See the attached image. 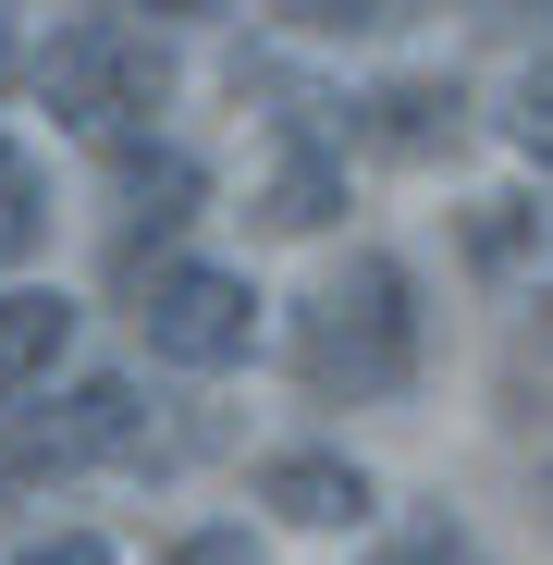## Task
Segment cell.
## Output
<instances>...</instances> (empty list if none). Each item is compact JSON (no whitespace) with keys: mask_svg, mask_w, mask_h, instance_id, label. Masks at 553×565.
<instances>
[{"mask_svg":"<svg viewBox=\"0 0 553 565\" xmlns=\"http://www.w3.org/2000/svg\"><path fill=\"white\" fill-rule=\"evenodd\" d=\"M38 99H50V124H74V136H136V124H160V99H172V38H148V25H124V13H74L50 50H38Z\"/></svg>","mask_w":553,"mask_h":565,"instance_id":"cell-2","label":"cell"},{"mask_svg":"<svg viewBox=\"0 0 553 565\" xmlns=\"http://www.w3.org/2000/svg\"><path fill=\"white\" fill-rule=\"evenodd\" d=\"M504 136H517V160H529V172L553 184V62H541V74L517 86V111H504Z\"/></svg>","mask_w":553,"mask_h":565,"instance_id":"cell-14","label":"cell"},{"mask_svg":"<svg viewBox=\"0 0 553 565\" xmlns=\"http://www.w3.org/2000/svg\"><path fill=\"white\" fill-rule=\"evenodd\" d=\"M124 320L148 356L172 369H234L258 344V296H246V270H210V258H136L124 270Z\"/></svg>","mask_w":553,"mask_h":565,"instance_id":"cell-3","label":"cell"},{"mask_svg":"<svg viewBox=\"0 0 553 565\" xmlns=\"http://www.w3.org/2000/svg\"><path fill=\"white\" fill-rule=\"evenodd\" d=\"M124 13H198V0H124Z\"/></svg>","mask_w":553,"mask_h":565,"instance_id":"cell-19","label":"cell"},{"mask_svg":"<svg viewBox=\"0 0 553 565\" xmlns=\"http://www.w3.org/2000/svg\"><path fill=\"white\" fill-rule=\"evenodd\" d=\"M418 282L406 258L382 246H357L344 270H320L308 296H296V394L308 406H394L418 382Z\"/></svg>","mask_w":553,"mask_h":565,"instance_id":"cell-1","label":"cell"},{"mask_svg":"<svg viewBox=\"0 0 553 565\" xmlns=\"http://www.w3.org/2000/svg\"><path fill=\"white\" fill-rule=\"evenodd\" d=\"M258 222H270V234L344 222V136H320L308 111H284V160H270V184H258Z\"/></svg>","mask_w":553,"mask_h":565,"instance_id":"cell-7","label":"cell"},{"mask_svg":"<svg viewBox=\"0 0 553 565\" xmlns=\"http://www.w3.org/2000/svg\"><path fill=\"white\" fill-rule=\"evenodd\" d=\"M136 430H148V406H136V382H38L25 406H0V480H74V467H99V455H136Z\"/></svg>","mask_w":553,"mask_h":565,"instance_id":"cell-4","label":"cell"},{"mask_svg":"<svg viewBox=\"0 0 553 565\" xmlns=\"http://www.w3.org/2000/svg\"><path fill=\"white\" fill-rule=\"evenodd\" d=\"M13 565H111V541H99V529H50V541H25Z\"/></svg>","mask_w":553,"mask_h":565,"instance_id":"cell-16","label":"cell"},{"mask_svg":"<svg viewBox=\"0 0 553 565\" xmlns=\"http://www.w3.org/2000/svg\"><path fill=\"white\" fill-rule=\"evenodd\" d=\"M258 504L284 516V529H369V467L357 455H270L258 467Z\"/></svg>","mask_w":553,"mask_h":565,"instance_id":"cell-8","label":"cell"},{"mask_svg":"<svg viewBox=\"0 0 553 565\" xmlns=\"http://www.w3.org/2000/svg\"><path fill=\"white\" fill-rule=\"evenodd\" d=\"M38 234H50V184H38V160L13 136H0V270L38 258Z\"/></svg>","mask_w":553,"mask_h":565,"instance_id":"cell-11","label":"cell"},{"mask_svg":"<svg viewBox=\"0 0 553 565\" xmlns=\"http://www.w3.org/2000/svg\"><path fill=\"white\" fill-rule=\"evenodd\" d=\"M455 246H468V270H517V258L541 246V198H468Z\"/></svg>","mask_w":553,"mask_h":565,"instance_id":"cell-10","label":"cell"},{"mask_svg":"<svg viewBox=\"0 0 553 565\" xmlns=\"http://www.w3.org/2000/svg\"><path fill=\"white\" fill-rule=\"evenodd\" d=\"M62 344H74V296L13 282V296H0V406H25L50 369H62Z\"/></svg>","mask_w":553,"mask_h":565,"instance_id":"cell-9","label":"cell"},{"mask_svg":"<svg viewBox=\"0 0 553 565\" xmlns=\"http://www.w3.org/2000/svg\"><path fill=\"white\" fill-rule=\"evenodd\" d=\"M369 565H480V541L468 529H455V516H406L382 553H369Z\"/></svg>","mask_w":553,"mask_h":565,"instance_id":"cell-13","label":"cell"},{"mask_svg":"<svg viewBox=\"0 0 553 565\" xmlns=\"http://www.w3.org/2000/svg\"><path fill=\"white\" fill-rule=\"evenodd\" d=\"M296 38H394V25H418V0H270Z\"/></svg>","mask_w":553,"mask_h":565,"instance_id":"cell-12","label":"cell"},{"mask_svg":"<svg viewBox=\"0 0 553 565\" xmlns=\"http://www.w3.org/2000/svg\"><path fill=\"white\" fill-rule=\"evenodd\" d=\"M25 74H38V50L13 38V0H0V86H25Z\"/></svg>","mask_w":553,"mask_h":565,"instance_id":"cell-17","label":"cell"},{"mask_svg":"<svg viewBox=\"0 0 553 565\" xmlns=\"http://www.w3.org/2000/svg\"><path fill=\"white\" fill-rule=\"evenodd\" d=\"M529 332H541V344H553V282H541V308H529Z\"/></svg>","mask_w":553,"mask_h":565,"instance_id":"cell-18","label":"cell"},{"mask_svg":"<svg viewBox=\"0 0 553 565\" xmlns=\"http://www.w3.org/2000/svg\"><path fill=\"white\" fill-rule=\"evenodd\" d=\"M198 198H210V172H198V148H172V136H111V270H136L148 258V234H172V222H198Z\"/></svg>","mask_w":553,"mask_h":565,"instance_id":"cell-5","label":"cell"},{"mask_svg":"<svg viewBox=\"0 0 553 565\" xmlns=\"http://www.w3.org/2000/svg\"><path fill=\"white\" fill-rule=\"evenodd\" d=\"M160 565H258V541H246V529H184Z\"/></svg>","mask_w":553,"mask_h":565,"instance_id":"cell-15","label":"cell"},{"mask_svg":"<svg viewBox=\"0 0 553 565\" xmlns=\"http://www.w3.org/2000/svg\"><path fill=\"white\" fill-rule=\"evenodd\" d=\"M344 136L369 160H455L468 148V86L455 74H394V86H369V99H344Z\"/></svg>","mask_w":553,"mask_h":565,"instance_id":"cell-6","label":"cell"}]
</instances>
